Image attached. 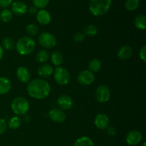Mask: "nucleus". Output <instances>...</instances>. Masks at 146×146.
<instances>
[{
  "mask_svg": "<svg viewBox=\"0 0 146 146\" xmlns=\"http://www.w3.org/2000/svg\"><path fill=\"white\" fill-rule=\"evenodd\" d=\"M13 0H0V7H8L11 5Z\"/></svg>",
  "mask_w": 146,
  "mask_h": 146,
  "instance_id": "obj_35",
  "label": "nucleus"
},
{
  "mask_svg": "<svg viewBox=\"0 0 146 146\" xmlns=\"http://www.w3.org/2000/svg\"><path fill=\"white\" fill-rule=\"evenodd\" d=\"M107 133L110 135V136H115L116 135V129L113 126H108L106 128Z\"/></svg>",
  "mask_w": 146,
  "mask_h": 146,
  "instance_id": "obj_34",
  "label": "nucleus"
},
{
  "mask_svg": "<svg viewBox=\"0 0 146 146\" xmlns=\"http://www.w3.org/2000/svg\"><path fill=\"white\" fill-rule=\"evenodd\" d=\"M95 80V76L94 73L89 70H84L81 71L77 77V81L81 85L89 86L94 83Z\"/></svg>",
  "mask_w": 146,
  "mask_h": 146,
  "instance_id": "obj_8",
  "label": "nucleus"
},
{
  "mask_svg": "<svg viewBox=\"0 0 146 146\" xmlns=\"http://www.w3.org/2000/svg\"><path fill=\"white\" fill-rule=\"evenodd\" d=\"M11 12L16 15L21 16L27 11V6L24 2L21 1H16L11 4Z\"/></svg>",
  "mask_w": 146,
  "mask_h": 146,
  "instance_id": "obj_12",
  "label": "nucleus"
},
{
  "mask_svg": "<svg viewBox=\"0 0 146 146\" xmlns=\"http://www.w3.org/2000/svg\"><path fill=\"white\" fill-rule=\"evenodd\" d=\"M133 54V49L129 46H123L118 51V56L122 60L128 59L131 58Z\"/></svg>",
  "mask_w": 146,
  "mask_h": 146,
  "instance_id": "obj_17",
  "label": "nucleus"
},
{
  "mask_svg": "<svg viewBox=\"0 0 146 146\" xmlns=\"http://www.w3.org/2000/svg\"><path fill=\"white\" fill-rule=\"evenodd\" d=\"M26 31H27V34L31 36H35L38 34V29L36 24H30L26 28Z\"/></svg>",
  "mask_w": 146,
  "mask_h": 146,
  "instance_id": "obj_29",
  "label": "nucleus"
},
{
  "mask_svg": "<svg viewBox=\"0 0 146 146\" xmlns=\"http://www.w3.org/2000/svg\"><path fill=\"white\" fill-rule=\"evenodd\" d=\"M88 68H89V71L92 73L98 71L101 68V61L97 58L92 59L88 64Z\"/></svg>",
  "mask_w": 146,
  "mask_h": 146,
  "instance_id": "obj_24",
  "label": "nucleus"
},
{
  "mask_svg": "<svg viewBox=\"0 0 146 146\" xmlns=\"http://www.w3.org/2000/svg\"><path fill=\"white\" fill-rule=\"evenodd\" d=\"M112 0H90L89 10L96 17L103 16L106 14L111 8Z\"/></svg>",
  "mask_w": 146,
  "mask_h": 146,
  "instance_id": "obj_2",
  "label": "nucleus"
},
{
  "mask_svg": "<svg viewBox=\"0 0 146 146\" xmlns=\"http://www.w3.org/2000/svg\"><path fill=\"white\" fill-rule=\"evenodd\" d=\"M98 29L95 25L93 24H90V25L86 26L84 28V35L89 36H95L98 34Z\"/></svg>",
  "mask_w": 146,
  "mask_h": 146,
  "instance_id": "obj_26",
  "label": "nucleus"
},
{
  "mask_svg": "<svg viewBox=\"0 0 146 146\" xmlns=\"http://www.w3.org/2000/svg\"><path fill=\"white\" fill-rule=\"evenodd\" d=\"M38 42L44 48H52L56 45V38L51 33L43 32L38 36Z\"/></svg>",
  "mask_w": 146,
  "mask_h": 146,
  "instance_id": "obj_6",
  "label": "nucleus"
},
{
  "mask_svg": "<svg viewBox=\"0 0 146 146\" xmlns=\"http://www.w3.org/2000/svg\"><path fill=\"white\" fill-rule=\"evenodd\" d=\"M36 47L35 41L30 36H23L17 41L16 49L21 56H27L34 51Z\"/></svg>",
  "mask_w": 146,
  "mask_h": 146,
  "instance_id": "obj_3",
  "label": "nucleus"
},
{
  "mask_svg": "<svg viewBox=\"0 0 146 146\" xmlns=\"http://www.w3.org/2000/svg\"><path fill=\"white\" fill-rule=\"evenodd\" d=\"M11 82L6 77H0V95H4L11 89Z\"/></svg>",
  "mask_w": 146,
  "mask_h": 146,
  "instance_id": "obj_18",
  "label": "nucleus"
},
{
  "mask_svg": "<svg viewBox=\"0 0 146 146\" xmlns=\"http://www.w3.org/2000/svg\"><path fill=\"white\" fill-rule=\"evenodd\" d=\"M142 133L139 131L133 130V131H131L129 133H128L125 140H126V142L128 145L131 146H135L141 143V141H142Z\"/></svg>",
  "mask_w": 146,
  "mask_h": 146,
  "instance_id": "obj_9",
  "label": "nucleus"
},
{
  "mask_svg": "<svg viewBox=\"0 0 146 146\" xmlns=\"http://www.w3.org/2000/svg\"><path fill=\"white\" fill-rule=\"evenodd\" d=\"M51 59L52 61L53 64L56 66L57 67L59 66L64 61V57H63L62 54L58 51H55L51 54Z\"/></svg>",
  "mask_w": 146,
  "mask_h": 146,
  "instance_id": "obj_20",
  "label": "nucleus"
},
{
  "mask_svg": "<svg viewBox=\"0 0 146 146\" xmlns=\"http://www.w3.org/2000/svg\"><path fill=\"white\" fill-rule=\"evenodd\" d=\"M54 68L49 64H44L41 66L38 69V74L44 78L51 76L54 73Z\"/></svg>",
  "mask_w": 146,
  "mask_h": 146,
  "instance_id": "obj_16",
  "label": "nucleus"
},
{
  "mask_svg": "<svg viewBox=\"0 0 146 146\" xmlns=\"http://www.w3.org/2000/svg\"><path fill=\"white\" fill-rule=\"evenodd\" d=\"M27 92L31 98L38 100L44 99L49 95L51 86L46 80L35 78L27 85Z\"/></svg>",
  "mask_w": 146,
  "mask_h": 146,
  "instance_id": "obj_1",
  "label": "nucleus"
},
{
  "mask_svg": "<svg viewBox=\"0 0 146 146\" xmlns=\"http://www.w3.org/2000/svg\"><path fill=\"white\" fill-rule=\"evenodd\" d=\"M11 107L16 115H24L29 109V103L24 97H17L11 102Z\"/></svg>",
  "mask_w": 146,
  "mask_h": 146,
  "instance_id": "obj_4",
  "label": "nucleus"
},
{
  "mask_svg": "<svg viewBox=\"0 0 146 146\" xmlns=\"http://www.w3.org/2000/svg\"><path fill=\"white\" fill-rule=\"evenodd\" d=\"M49 58V54L46 50H40L36 55V60L38 63L46 62Z\"/></svg>",
  "mask_w": 146,
  "mask_h": 146,
  "instance_id": "obj_22",
  "label": "nucleus"
},
{
  "mask_svg": "<svg viewBox=\"0 0 146 146\" xmlns=\"http://www.w3.org/2000/svg\"><path fill=\"white\" fill-rule=\"evenodd\" d=\"M140 58H141L143 62H145L146 61V46H143L142 48L140 50Z\"/></svg>",
  "mask_w": 146,
  "mask_h": 146,
  "instance_id": "obj_33",
  "label": "nucleus"
},
{
  "mask_svg": "<svg viewBox=\"0 0 146 146\" xmlns=\"http://www.w3.org/2000/svg\"><path fill=\"white\" fill-rule=\"evenodd\" d=\"M134 24L138 29L142 30V31L145 30L146 28L145 16L143 14H139V15L136 16L134 19Z\"/></svg>",
  "mask_w": 146,
  "mask_h": 146,
  "instance_id": "obj_19",
  "label": "nucleus"
},
{
  "mask_svg": "<svg viewBox=\"0 0 146 146\" xmlns=\"http://www.w3.org/2000/svg\"><path fill=\"white\" fill-rule=\"evenodd\" d=\"M13 14L12 12L9 9H4L0 12V19L1 21L4 23L9 22L12 19Z\"/></svg>",
  "mask_w": 146,
  "mask_h": 146,
  "instance_id": "obj_25",
  "label": "nucleus"
},
{
  "mask_svg": "<svg viewBox=\"0 0 146 146\" xmlns=\"http://www.w3.org/2000/svg\"><path fill=\"white\" fill-rule=\"evenodd\" d=\"M51 14L45 9H41L36 13V20L40 24L47 25L51 22Z\"/></svg>",
  "mask_w": 146,
  "mask_h": 146,
  "instance_id": "obj_15",
  "label": "nucleus"
},
{
  "mask_svg": "<svg viewBox=\"0 0 146 146\" xmlns=\"http://www.w3.org/2000/svg\"><path fill=\"white\" fill-rule=\"evenodd\" d=\"M17 76L21 82L27 84L30 81L31 74L28 68L25 66L19 67L17 71Z\"/></svg>",
  "mask_w": 146,
  "mask_h": 146,
  "instance_id": "obj_14",
  "label": "nucleus"
},
{
  "mask_svg": "<svg viewBox=\"0 0 146 146\" xmlns=\"http://www.w3.org/2000/svg\"><path fill=\"white\" fill-rule=\"evenodd\" d=\"M140 5V0H126L125 7L128 11H133L138 8Z\"/></svg>",
  "mask_w": 146,
  "mask_h": 146,
  "instance_id": "obj_27",
  "label": "nucleus"
},
{
  "mask_svg": "<svg viewBox=\"0 0 146 146\" xmlns=\"http://www.w3.org/2000/svg\"><path fill=\"white\" fill-rule=\"evenodd\" d=\"M34 6L38 9H43L49 3V0H32Z\"/></svg>",
  "mask_w": 146,
  "mask_h": 146,
  "instance_id": "obj_30",
  "label": "nucleus"
},
{
  "mask_svg": "<svg viewBox=\"0 0 146 146\" xmlns=\"http://www.w3.org/2000/svg\"><path fill=\"white\" fill-rule=\"evenodd\" d=\"M85 38V35H84V33L82 32H77L76 33L75 35L74 36V39L76 42L80 43L81 41H83Z\"/></svg>",
  "mask_w": 146,
  "mask_h": 146,
  "instance_id": "obj_31",
  "label": "nucleus"
},
{
  "mask_svg": "<svg viewBox=\"0 0 146 146\" xmlns=\"http://www.w3.org/2000/svg\"><path fill=\"white\" fill-rule=\"evenodd\" d=\"M54 80L60 86H66L69 83L71 76L66 68L58 66L54 71Z\"/></svg>",
  "mask_w": 146,
  "mask_h": 146,
  "instance_id": "obj_5",
  "label": "nucleus"
},
{
  "mask_svg": "<svg viewBox=\"0 0 146 146\" xmlns=\"http://www.w3.org/2000/svg\"><path fill=\"white\" fill-rule=\"evenodd\" d=\"M3 55H4V50H3V47L0 44V61L2 59Z\"/></svg>",
  "mask_w": 146,
  "mask_h": 146,
  "instance_id": "obj_37",
  "label": "nucleus"
},
{
  "mask_svg": "<svg viewBox=\"0 0 146 146\" xmlns=\"http://www.w3.org/2000/svg\"><path fill=\"white\" fill-rule=\"evenodd\" d=\"M1 46L4 47L6 50L11 51L15 46V43L11 37H4L2 40V42H1Z\"/></svg>",
  "mask_w": 146,
  "mask_h": 146,
  "instance_id": "obj_23",
  "label": "nucleus"
},
{
  "mask_svg": "<svg viewBox=\"0 0 146 146\" xmlns=\"http://www.w3.org/2000/svg\"><path fill=\"white\" fill-rule=\"evenodd\" d=\"M57 104L61 110H69L73 106V100L67 95H61L57 99Z\"/></svg>",
  "mask_w": 146,
  "mask_h": 146,
  "instance_id": "obj_13",
  "label": "nucleus"
},
{
  "mask_svg": "<svg viewBox=\"0 0 146 146\" xmlns=\"http://www.w3.org/2000/svg\"><path fill=\"white\" fill-rule=\"evenodd\" d=\"M50 119L56 123H63L66 118V115L61 108H53L48 113Z\"/></svg>",
  "mask_w": 146,
  "mask_h": 146,
  "instance_id": "obj_10",
  "label": "nucleus"
},
{
  "mask_svg": "<svg viewBox=\"0 0 146 146\" xmlns=\"http://www.w3.org/2000/svg\"><path fill=\"white\" fill-rule=\"evenodd\" d=\"M94 123L98 129H106L107 127L109 125V118L106 114L99 113L96 116Z\"/></svg>",
  "mask_w": 146,
  "mask_h": 146,
  "instance_id": "obj_11",
  "label": "nucleus"
},
{
  "mask_svg": "<svg viewBox=\"0 0 146 146\" xmlns=\"http://www.w3.org/2000/svg\"><path fill=\"white\" fill-rule=\"evenodd\" d=\"M7 126H8V125H7L5 120L3 119V118H0V135L4 133L7 131Z\"/></svg>",
  "mask_w": 146,
  "mask_h": 146,
  "instance_id": "obj_32",
  "label": "nucleus"
},
{
  "mask_svg": "<svg viewBox=\"0 0 146 146\" xmlns=\"http://www.w3.org/2000/svg\"><path fill=\"white\" fill-rule=\"evenodd\" d=\"M28 11L30 14H32V15H34V14H36L37 13V8L36 7H34V6H31V7H29Z\"/></svg>",
  "mask_w": 146,
  "mask_h": 146,
  "instance_id": "obj_36",
  "label": "nucleus"
},
{
  "mask_svg": "<svg viewBox=\"0 0 146 146\" xmlns=\"http://www.w3.org/2000/svg\"><path fill=\"white\" fill-rule=\"evenodd\" d=\"M143 146H146V143H143Z\"/></svg>",
  "mask_w": 146,
  "mask_h": 146,
  "instance_id": "obj_38",
  "label": "nucleus"
},
{
  "mask_svg": "<svg viewBox=\"0 0 146 146\" xmlns=\"http://www.w3.org/2000/svg\"><path fill=\"white\" fill-rule=\"evenodd\" d=\"M21 121L19 117L18 116H14L11 118H10L9 121L8 123V125L11 129L16 130L19 128L21 125Z\"/></svg>",
  "mask_w": 146,
  "mask_h": 146,
  "instance_id": "obj_28",
  "label": "nucleus"
},
{
  "mask_svg": "<svg viewBox=\"0 0 146 146\" xmlns=\"http://www.w3.org/2000/svg\"><path fill=\"white\" fill-rule=\"evenodd\" d=\"M95 97L99 103H106L111 98V91L106 85H100L97 87L95 92Z\"/></svg>",
  "mask_w": 146,
  "mask_h": 146,
  "instance_id": "obj_7",
  "label": "nucleus"
},
{
  "mask_svg": "<svg viewBox=\"0 0 146 146\" xmlns=\"http://www.w3.org/2000/svg\"><path fill=\"white\" fill-rule=\"evenodd\" d=\"M74 146H94V145L91 138L86 136H83L76 141Z\"/></svg>",
  "mask_w": 146,
  "mask_h": 146,
  "instance_id": "obj_21",
  "label": "nucleus"
}]
</instances>
